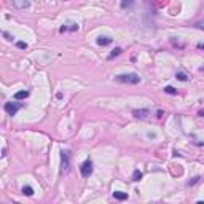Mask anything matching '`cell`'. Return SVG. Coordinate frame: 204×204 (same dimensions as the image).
Wrapping results in <instances>:
<instances>
[{
    "label": "cell",
    "instance_id": "52a82bcc",
    "mask_svg": "<svg viewBox=\"0 0 204 204\" xmlns=\"http://www.w3.org/2000/svg\"><path fill=\"white\" fill-rule=\"evenodd\" d=\"M13 3L18 8H27L29 7V0H13Z\"/></svg>",
    "mask_w": 204,
    "mask_h": 204
},
{
    "label": "cell",
    "instance_id": "8992f818",
    "mask_svg": "<svg viewBox=\"0 0 204 204\" xmlns=\"http://www.w3.org/2000/svg\"><path fill=\"white\" fill-rule=\"evenodd\" d=\"M113 198L118 201H124L128 199V193H123V191H113Z\"/></svg>",
    "mask_w": 204,
    "mask_h": 204
},
{
    "label": "cell",
    "instance_id": "5b68a950",
    "mask_svg": "<svg viewBox=\"0 0 204 204\" xmlns=\"http://www.w3.org/2000/svg\"><path fill=\"white\" fill-rule=\"evenodd\" d=\"M132 115H134L135 118H147V116L150 115V112H148V110H145V109H142V110L135 109V110H132Z\"/></svg>",
    "mask_w": 204,
    "mask_h": 204
},
{
    "label": "cell",
    "instance_id": "5bb4252c",
    "mask_svg": "<svg viewBox=\"0 0 204 204\" xmlns=\"http://www.w3.org/2000/svg\"><path fill=\"white\" fill-rule=\"evenodd\" d=\"M118 54H121V48H115V49H113L112 53H110V56H109V59H113V58H115V56H118Z\"/></svg>",
    "mask_w": 204,
    "mask_h": 204
},
{
    "label": "cell",
    "instance_id": "e0dca14e",
    "mask_svg": "<svg viewBox=\"0 0 204 204\" xmlns=\"http://www.w3.org/2000/svg\"><path fill=\"white\" fill-rule=\"evenodd\" d=\"M3 37H7V40H10V42L13 40V37H11V35H10L8 32H3Z\"/></svg>",
    "mask_w": 204,
    "mask_h": 204
},
{
    "label": "cell",
    "instance_id": "d6986e66",
    "mask_svg": "<svg viewBox=\"0 0 204 204\" xmlns=\"http://www.w3.org/2000/svg\"><path fill=\"white\" fill-rule=\"evenodd\" d=\"M199 116H202V118H204V112H199Z\"/></svg>",
    "mask_w": 204,
    "mask_h": 204
},
{
    "label": "cell",
    "instance_id": "4fadbf2b",
    "mask_svg": "<svg viewBox=\"0 0 204 204\" xmlns=\"http://www.w3.org/2000/svg\"><path fill=\"white\" fill-rule=\"evenodd\" d=\"M164 91H166L167 94H172V96H175V94H179V91L175 88H172V86H166L164 88Z\"/></svg>",
    "mask_w": 204,
    "mask_h": 204
},
{
    "label": "cell",
    "instance_id": "6da1fadb",
    "mask_svg": "<svg viewBox=\"0 0 204 204\" xmlns=\"http://www.w3.org/2000/svg\"><path fill=\"white\" fill-rule=\"evenodd\" d=\"M118 81L121 83H129V84H135L140 81V77L137 75V73H123V75H118L116 77Z\"/></svg>",
    "mask_w": 204,
    "mask_h": 204
},
{
    "label": "cell",
    "instance_id": "9c48e42d",
    "mask_svg": "<svg viewBox=\"0 0 204 204\" xmlns=\"http://www.w3.org/2000/svg\"><path fill=\"white\" fill-rule=\"evenodd\" d=\"M27 96H29V91H18L14 94V99L16 100H21V99H26Z\"/></svg>",
    "mask_w": 204,
    "mask_h": 204
},
{
    "label": "cell",
    "instance_id": "2e32d148",
    "mask_svg": "<svg viewBox=\"0 0 204 204\" xmlns=\"http://www.w3.org/2000/svg\"><path fill=\"white\" fill-rule=\"evenodd\" d=\"M16 45H18V48H21V49H26L27 48V43H24V42H18Z\"/></svg>",
    "mask_w": 204,
    "mask_h": 204
},
{
    "label": "cell",
    "instance_id": "9a60e30c",
    "mask_svg": "<svg viewBox=\"0 0 204 204\" xmlns=\"http://www.w3.org/2000/svg\"><path fill=\"white\" fill-rule=\"evenodd\" d=\"M140 179H142V172H140V171H134L132 180H135V182H137V180H140Z\"/></svg>",
    "mask_w": 204,
    "mask_h": 204
},
{
    "label": "cell",
    "instance_id": "ba28073f",
    "mask_svg": "<svg viewBox=\"0 0 204 204\" xmlns=\"http://www.w3.org/2000/svg\"><path fill=\"white\" fill-rule=\"evenodd\" d=\"M112 43V38L110 37H99L97 38V45H100V46H105V45Z\"/></svg>",
    "mask_w": 204,
    "mask_h": 204
},
{
    "label": "cell",
    "instance_id": "3957f363",
    "mask_svg": "<svg viewBox=\"0 0 204 204\" xmlns=\"http://www.w3.org/2000/svg\"><path fill=\"white\" fill-rule=\"evenodd\" d=\"M61 158H62V172L67 174L69 169H70V153L69 151H62Z\"/></svg>",
    "mask_w": 204,
    "mask_h": 204
},
{
    "label": "cell",
    "instance_id": "ac0fdd59",
    "mask_svg": "<svg viewBox=\"0 0 204 204\" xmlns=\"http://www.w3.org/2000/svg\"><path fill=\"white\" fill-rule=\"evenodd\" d=\"M198 48H201V49H204V43H199V45H198Z\"/></svg>",
    "mask_w": 204,
    "mask_h": 204
},
{
    "label": "cell",
    "instance_id": "8fae6325",
    "mask_svg": "<svg viewBox=\"0 0 204 204\" xmlns=\"http://www.w3.org/2000/svg\"><path fill=\"white\" fill-rule=\"evenodd\" d=\"M134 5V0H121V8H129Z\"/></svg>",
    "mask_w": 204,
    "mask_h": 204
},
{
    "label": "cell",
    "instance_id": "7a4b0ae2",
    "mask_svg": "<svg viewBox=\"0 0 204 204\" xmlns=\"http://www.w3.org/2000/svg\"><path fill=\"white\" fill-rule=\"evenodd\" d=\"M80 172H81L83 177H89V175L93 174V163H91V160H86L81 164V166H80Z\"/></svg>",
    "mask_w": 204,
    "mask_h": 204
},
{
    "label": "cell",
    "instance_id": "277c9868",
    "mask_svg": "<svg viewBox=\"0 0 204 204\" xmlns=\"http://www.w3.org/2000/svg\"><path fill=\"white\" fill-rule=\"evenodd\" d=\"M19 109H21V104H18V102H7L5 104V110H7L8 115H16Z\"/></svg>",
    "mask_w": 204,
    "mask_h": 204
},
{
    "label": "cell",
    "instance_id": "30bf717a",
    "mask_svg": "<svg viewBox=\"0 0 204 204\" xmlns=\"http://www.w3.org/2000/svg\"><path fill=\"white\" fill-rule=\"evenodd\" d=\"M175 78L180 80V81H186V80H188V77H186L183 72H177V73H175Z\"/></svg>",
    "mask_w": 204,
    "mask_h": 204
},
{
    "label": "cell",
    "instance_id": "7c38bea8",
    "mask_svg": "<svg viewBox=\"0 0 204 204\" xmlns=\"http://www.w3.org/2000/svg\"><path fill=\"white\" fill-rule=\"evenodd\" d=\"M22 193H24L26 196H32V195H33L32 186H22Z\"/></svg>",
    "mask_w": 204,
    "mask_h": 204
}]
</instances>
